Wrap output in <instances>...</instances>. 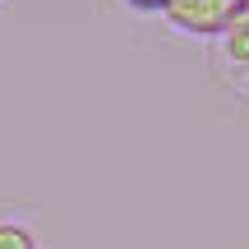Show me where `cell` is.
<instances>
[{
	"label": "cell",
	"instance_id": "cell-2",
	"mask_svg": "<svg viewBox=\"0 0 249 249\" xmlns=\"http://www.w3.org/2000/svg\"><path fill=\"white\" fill-rule=\"evenodd\" d=\"M222 51H226V60L235 65V88L249 97V9H240V14L222 28Z\"/></svg>",
	"mask_w": 249,
	"mask_h": 249
},
{
	"label": "cell",
	"instance_id": "cell-4",
	"mask_svg": "<svg viewBox=\"0 0 249 249\" xmlns=\"http://www.w3.org/2000/svg\"><path fill=\"white\" fill-rule=\"evenodd\" d=\"M129 5H134V9H161L166 0H129Z\"/></svg>",
	"mask_w": 249,
	"mask_h": 249
},
{
	"label": "cell",
	"instance_id": "cell-3",
	"mask_svg": "<svg viewBox=\"0 0 249 249\" xmlns=\"http://www.w3.org/2000/svg\"><path fill=\"white\" fill-rule=\"evenodd\" d=\"M0 249H37V235L18 222H0Z\"/></svg>",
	"mask_w": 249,
	"mask_h": 249
},
{
	"label": "cell",
	"instance_id": "cell-1",
	"mask_svg": "<svg viewBox=\"0 0 249 249\" xmlns=\"http://www.w3.org/2000/svg\"><path fill=\"white\" fill-rule=\"evenodd\" d=\"M240 9H249V0H166L161 14H166L176 28H185V33L213 37V33H222Z\"/></svg>",
	"mask_w": 249,
	"mask_h": 249
}]
</instances>
